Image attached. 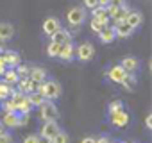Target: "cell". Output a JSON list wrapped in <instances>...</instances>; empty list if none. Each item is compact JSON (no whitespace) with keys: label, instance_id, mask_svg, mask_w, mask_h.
Wrapping results in <instances>:
<instances>
[{"label":"cell","instance_id":"cell-1","mask_svg":"<svg viewBox=\"0 0 152 143\" xmlns=\"http://www.w3.org/2000/svg\"><path fill=\"white\" fill-rule=\"evenodd\" d=\"M36 91L41 93L47 100H56V98L61 97L63 88H61V84H59L57 81H54V79H45L43 82L38 84V90H36Z\"/></svg>","mask_w":152,"mask_h":143},{"label":"cell","instance_id":"cell-2","mask_svg":"<svg viewBox=\"0 0 152 143\" xmlns=\"http://www.w3.org/2000/svg\"><path fill=\"white\" fill-rule=\"evenodd\" d=\"M66 22L72 27H81L86 22V9L83 6H75L66 11Z\"/></svg>","mask_w":152,"mask_h":143},{"label":"cell","instance_id":"cell-3","mask_svg":"<svg viewBox=\"0 0 152 143\" xmlns=\"http://www.w3.org/2000/svg\"><path fill=\"white\" fill-rule=\"evenodd\" d=\"M57 118H59V109L54 104V100H45L39 106V120L50 122V120H57Z\"/></svg>","mask_w":152,"mask_h":143},{"label":"cell","instance_id":"cell-4","mask_svg":"<svg viewBox=\"0 0 152 143\" xmlns=\"http://www.w3.org/2000/svg\"><path fill=\"white\" fill-rule=\"evenodd\" d=\"M95 57V47L91 43H81L79 47H75V59L81 63H88Z\"/></svg>","mask_w":152,"mask_h":143},{"label":"cell","instance_id":"cell-5","mask_svg":"<svg viewBox=\"0 0 152 143\" xmlns=\"http://www.w3.org/2000/svg\"><path fill=\"white\" fill-rule=\"evenodd\" d=\"M125 75H127V72L120 64H113V66H109L106 70V79L111 81V82H116V84H120L125 79Z\"/></svg>","mask_w":152,"mask_h":143},{"label":"cell","instance_id":"cell-6","mask_svg":"<svg viewBox=\"0 0 152 143\" xmlns=\"http://www.w3.org/2000/svg\"><path fill=\"white\" fill-rule=\"evenodd\" d=\"M57 59L63 61V63H72L75 59V45H73V41H68V43H63L61 45Z\"/></svg>","mask_w":152,"mask_h":143},{"label":"cell","instance_id":"cell-7","mask_svg":"<svg viewBox=\"0 0 152 143\" xmlns=\"http://www.w3.org/2000/svg\"><path fill=\"white\" fill-rule=\"evenodd\" d=\"M127 74H136V72L141 68V63H140V59L138 57H134V55H125V57H122V61L118 63Z\"/></svg>","mask_w":152,"mask_h":143},{"label":"cell","instance_id":"cell-8","mask_svg":"<svg viewBox=\"0 0 152 143\" xmlns=\"http://www.w3.org/2000/svg\"><path fill=\"white\" fill-rule=\"evenodd\" d=\"M129 113L125 111V109H122V111H118V113H115V115H111L109 116V122H111V125L113 127H116V129H124L127 123H129Z\"/></svg>","mask_w":152,"mask_h":143},{"label":"cell","instance_id":"cell-9","mask_svg":"<svg viewBox=\"0 0 152 143\" xmlns=\"http://www.w3.org/2000/svg\"><path fill=\"white\" fill-rule=\"evenodd\" d=\"M61 131V127L57 125V120H50V122H43V127L39 131V136H45V138H54L57 132Z\"/></svg>","mask_w":152,"mask_h":143},{"label":"cell","instance_id":"cell-10","mask_svg":"<svg viewBox=\"0 0 152 143\" xmlns=\"http://www.w3.org/2000/svg\"><path fill=\"white\" fill-rule=\"evenodd\" d=\"M59 27H61V22H59V18H56V16H48V18L43 20V34L48 36V38H50Z\"/></svg>","mask_w":152,"mask_h":143},{"label":"cell","instance_id":"cell-11","mask_svg":"<svg viewBox=\"0 0 152 143\" xmlns=\"http://www.w3.org/2000/svg\"><path fill=\"white\" fill-rule=\"evenodd\" d=\"M15 38V25L9 22H0V41H11Z\"/></svg>","mask_w":152,"mask_h":143},{"label":"cell","instance_id":"cell-12","mask_svg":"<svg viewBox=\"0 0 152 143\" xmlns=\"http://www.w3.org/2000/svg\"><path fill=\"white\" fill-rule=\"evenodd\" d=\"M99 41L100 43H104V45H107V43H113L115 41V38H116V34H115V29H113V25L109 23V25H106L99 34Z\"/></svg>","mask_w":152,"mask_h":143},{"label":"cell","instance_id":"cell-13","mask_svg":"<svg viewBox=\"0 0 152 143\" xmlns=\"http://www.w3.org/2000/svg\"><path fill=\"white\" fill-rule=\"evenodd\" d=\"M2 59H4V63L7 64V68H15V66H18V64L22 63L20 54L15 52V50H6V52L2 54Z\"/></svg>","mask_w":152,"mask_h":143},{"label":"cell","instance_id":"cell-14","mask_svg":"<svg viewBox=\"0 0 152 143\" xmlns=\"http://www.w3.org/2000/svg\"><path fill=\"white\" fill-rule=\"evenodd\" d=\"M125 22L136 31V29H140V27L143 25V13H141V11H129Z\"/></svg>","mask_w":152,"mask_h":143},{"label":"cell","instance_id":"cell-15","mask_svg":"<svg viewBox=\"0 0 152 143\" xmlns=\"http://www.w3.org/2000/svg\"><path fill=\"white\" fill-rule=\"evenodd\" d=\"M2 123H4V127H7V129H16V127H20V113H4Z\"/></svg>","mask_w":152,"mask_h":143},{"label":"cell","instance_id":"cell-16","mask_svg":"<svg viewBox=\"0 0 152 143\" xmlns=\"http://www.w3.org/2000/svg\"><path fill=\"white\" fill-rule=\"evenodd\" d=\"M91 18L100 20L104 27L111 23V18L107 16V9H106V7H102V6H97V7H93V9H91Z\"/></svg>","mask_w":152,"mask_h":143},{"label":"cell","instance_id":"cell-17","mask_svg":"<svg viewBox=\"0 0 152 143\" xmlns=\"http://www.w3.org/2000/svg\"><path fill=\"white\" fill-rule=\"evenodd\" d=\"M50 41H54V43H59V45H63V43H68V41H72V34L66 31V29H63V27H59L52 36H50Z\"/></svg>","mask_w":152,"mask_h":143},{"label":"cell","instance_id":"cell-18","mask_svg":"<svg viewBox=\"0 0 152 143\" xmlns=\"http://www.w3.org/2000/svg\"><path fill=\"white\" fill-rule=\"evenodd\" d=\"M115 29V34H116V38H129V36H132L134 34V29L127 23V22H124V23H118V25H115L113 27Z\"/></svg>","mask_w":152,"mask_h":143},{"label":"cell","instance_id":"cell-19","mask_svg":"<svg viewBox=\"0 0 152 143\" xmlns=\"http://www.w3.org/2000/svg\"><path fill=\"white\" fill-rule=\"evenodd\" d=\"M47 75H48V72L45 68H41V66H32L29 70V77L32 81H36V82H43L47 79Z\"/></svg>","mask_w":152,"mask_h":143},{"label":"cell","instance_id":"cell-20","mask_svg":"<svg viewBox=\"0 0 152 143\" xmlns=\"http://www.w3.org/2000/svg\"><path fill=\"white\" fill-rule=\"evenodd\" d=\"M2 81H6V82L11 84V86H16V82L20 81V77H18V74H16V70H15V68H7V70H6V74L2 75Z\"/></svg>","mask_w":152,"mask_h":143},{"label":"cell","instance_id":"cell-21","mask_svg":"<svg viewBox=\"0 0 152 143\" xmlns=\"http://www.w3.org/2000/svg\"><path fill=\"white\" fill-rule=\"evenodd\" d=\"M120 84H122V86H124V88H125L127 91H132V90H134V86L138 84L136 74H127V75H125V79H124V81H122Z\"/></svg>","mask_w":152,"mask_h":143},{"label":"cell","instance_id":"cell-22","mask_svg":"<svg viewBox=\"0 0 152 143\" xmlns=\"http://www.w3.org/2000/svg\"><path fill=\"white\" fill-rule=\"evenodd\" d=\"M27 98H29V102L32 104V107H39L47 98L41 95V93H38V91H32V93H27Z\"/></svg>","mask_w":152,"mask_h":143},{"label":"cell","instance_id":"cell-23","mask_svg":"<svg viewBox=\"0 0 152 143\" xmlns=\"http://www.w3.org/2000/svg\"><path fill=\"white\" fill-rule=\"evenodd\" d=\"M13 88H15V86L7 84L6 81H0V100H6V98H9V97H11V91H13Z\"/></svg>","mask_w":152,"mask_h":143},{"label":"cell","instance_id":"cell-24","mask_svg":"<svg viewBox=\"0 0 152 143\" xmlns=\"http://www.w3.org/2000/svg\"><path fill=\"white\" fill-rule=\"evenodd\" d=\"M59 48H61V45H59V43H54V41H50V43L47 45L45 52H47V55H48V57H52V59H57V55H59Z\"/></svg>","mask_w":152,"mask_h":143},{"label":"cell","instance_id":"cell-25","mask_svg":"<svg viewBox=\"0 0 152 143\" xmlns=\"http://www.w3.org/2000/svg\"><path fill=\"white\" fill-rule=\"evenodd\" d=\"M122 109H124V102L122 100H111L107 104V115L109 116L115 115V113H118V111H122Z\"/></svg>","mask_w":152,"mask_h":143},{"label":"cell","instance_id":"cell-26","mask_svg":"<svg viewBox=\"0 0 152 143\" xmlns=\"http://www.w3.org/2000/svg\"><path fill=\"white\" fill-rule=\"evenodd\" d=\"M16 107H18V113H20V115H29V113L32 111V104L29 102V98H27V97H25V98L16 106Z\"/></svg>","mask_w":152,"mask_h":143},{"label":"cell","instance_id":"cell-27","mask_svg":"<svg viewBox=\"0 0 152 143\" xmlns=\"http://www.w3.org/2000/svg\"><path fill=\"white\" fill-rule=\"evenodd\" d=\"M2 109H4V113H18V107L11 98L2 100Z\"/></svg>","mask_w":152,"mask_h":143},{"label":"cell","instance_id":"cell-28","mask_svg":"<svg viewBox=\"0 0 152 143\" xmlns=\"http://www.w3.org/2000/svg\"><path fill=\"white\" fill-rule=\"evenodd\" d=\"M52 143H70V136H68L64 131H59V132L52 138Z\"/></svg>","mask_w":152,"mask_h":143},{"label":"cell","instance_id":"cell-29","mask_svg":"<svg viewBox=\"0 0 152 143\" xmlns=\"http://www.w3.org/2000/svg\"><path fill=\"white\" fill-rule=\"evenodd\" d=\"M15 70H16V74H18V77H29V66L27 64H23V63H20L18 66H15Z\"/></svg>","mask_w":152,"mask_h":143},{"label":"cell","instance_id":"cell-30","mask_svg":"<svg viewBox=\"0 0 152 143\" xmlns=\"http://www.w3.org/2000/svg\"><path fill=\"white\" fill-rule=\"evenodd\" d=\"M90 29H91L95 34H99V32L104 29V25H102V22H100V20H97V18H91V20H90Z\"/></svg>","mask_w":152,"mask_h":143},{"label":"cell","instance_id":"cell-31","mask_svg":"<svg viewBox=\"0 0 152 143\" xmlns=\"http://www.w3.org/2000/svg\"><path fill=\"white\" fill-rule=\"evenodd\" d=\"M106 9H107V16H109L111 20H115V18L120 15V7H118V6H113V4H109V6H106Z\"/></svg>","mask_w":152,"mask_h":143},{"label":"cell","instance_id":"cell-32","mask_svg":"<svg viewBox=\"0 0 152 143\" xmlns=\"http://www.w3.org/2000/svg\"><path fill=\"white\" fill-rule=\"evenodd\" d=\"M38 84H39V82H36V81H32L31 77H27V84H25V93H32V91H36V90H38Z\"/></svg>","mask_w":152,"mask_h":143},{"label":"cell","instance_id":"cell-33","mask_svg":"<svg viewBox=\"0 0 152 143\" xmlns=\"http://www.w3.org/2000/svg\"><path fill=\"white\" fill-rule=\"evenodd\" d=\"M0 143H13V134L7 131H2L0 132Z\"/></svg>","mask_w":152,"mask_h":143},{"label":"cell","instance_id":"cell-34","mask_svg":"<svg viewBox=\"0 0 152 143\" xmlns=\"http://www.w3.org/2000/svg\"><path fill=\"white\" fill-rule=\"evenodd\" d=\"M97 6H99L97 0H83V7H84V9H93V7H97Z\"/></svg>","mask_w":152,"mask_h":143},{"label":"cell","instance_id":"cell-35","mask_svg":"<svg viewBox=\"0 0 152 143\" xmlns=\"http://www.w3.org/2000/svg\"><path fill=\"white\" fill-rule=\"evenodd\" d=\"M39 141V134H29L23 138V143H38Z\"/></svg>","mask_w":152,"mask_h":143},{"label":"cell","instance_id":"cell-36","mask_svg":"<svg viewBox=\"0 0 152 143\" xmlns=\"http://www.w3.org/2000/svg\"><path fill=\"white\" fill-rule=\"evenodd\" d=\"M6 70H7V64L4 63V59H2V55H0V77H2V75L6 74Z\"/></svg>","mask_w":152,"mask_h":143},{"label":"cell","instance_id":"cell-37","mask_svg":"<svg viewBox=\"0 0 152 143\" xmlns=\"http://www.w3.org/2000/svg\"><path fill=\"white\" fill-rule=\"evenodd\" d=\"M111 138L109 136H100V138H95V143H109Z\"/></svg>","mask_w":152,"mask_h":143},{"label":"cell","instance_id":"cell-38","mask_svg":"<svg viewBox=\"0 0 152 143\" xmlns=\"http://www.w3.org/2000/svg\"><path fill=\"white\" fill-rule=\"evenodd\" d=\"M111 4H113V6H118V7H122V6H125V4H127V0H111Z\"/></svg>","mask_w":152,"mask_h":143},{"label":"cell","instance_id":"cell-39","mask_svg":"<svg viewBox=\"0 0 152 143\" xmlns=\"http://www.w3.org/2000/svg\"><path fill=\"white\" fill-rule=\"evenodd\" d=\"M145 127L147 129H152V116L150 115H147V118H145Z\"/></svg>","mask_w":152,"mask_h":143},{"label":"cell","instance_id":"cell-40","mask_svg":"<svg viewBox=\"0 0 152 143\" xmlns=\"http://www.w3.org/2000/svg\"><path fill=\"white\" fill-rule=\"evenodd\" d=\"M81 143H95V138L93 136H86V138L81 139Z\"/></svg>","mask_w":152,"mask_h":143},{"label":"cell","instance_id":"cell-41","mask_svg":"<svg viewBox=\"0 0 152 143\" xmlns=\"http://www.w3.org/2000/svg\"><path fill=\"white\" fill-rule=\"evenodd\" d=\"M97 2H99V6L106 7V6H109V4H111V0H97Z\"/></svg>","mask_w":152,"mask_h":143},{"label":"cell","instance_id":"cell-42","mask_svg":"<svg viewBox=\"0 0 152 143\" xmlns=\"http://www.w3.org/2000/svg\"><path fill=\"white\" fill-rule=\"evenodd\" d=\"M38 143H52V139L50 138H45V136H39V141Z\"/></svg>","mask_w":152,"mask_h":143},{"label":"cell","instance_id":"cell-43","mask_svg":"<svg viewBox=\"0 0 152 143\" xmlns=\"http://www.w3.org/2000/svg\"><path fill=\"white\" fill-rule=\"evenodd\" d=\"M4 52H6V48H4V45H2V43H0V55H2Z\"/></svg>","mask_w":152,"mask_h":143},{"label":"cell","instance_id":"cell-44","mask_svg":"<svg viewBox=\"0 0 152 143\" xmlns=\"http://www.w3.org/2000/svg\"><path fill=\"white\" fill-rule=\"evenodd\" d=\"M2 131H6V129H4V123H2V120H0V132H2Z\"/></svg>","mask_w":152,"mask_h":143},{"label":"cell","instance_id":"cell-45","mask_svg":"<svg viewBox=\"0 0 152 143\" xmlns=\"http://www.w3.org/2000/svg\"><path fill=\"white\" fill-rule=\"evenodd\" d=\"M120 143H134V141H120Z\"/></svg>","mask_w":152,"mask_h":143},{"label":"cell","instance_id":"cell-46","mask_svg":"<svg viewBox=\"0 0 152 143\" xmlns=\"http://www.w3.org/2000/svg\"><path fill=\"white\" fill-rule=\"evenodd\" d=\"M109 143H120V141H113V139H111V141H109Z\"/></svg>","mask_w":152,"mask_h":143}]
</instances>
